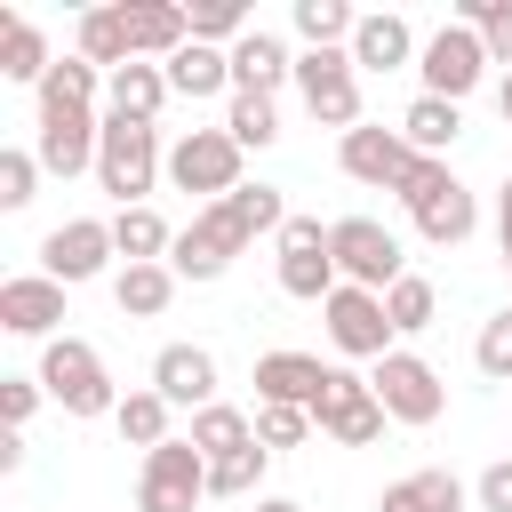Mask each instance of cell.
<instances>
[{
    "instance_id": "obj_16",
    "label": "cell",
    "mask_w": 512,
    "mask_h": 512,
    "mask_svg": "<svg viewBox=\"0 0 512 512\" xmlns=\"http://www.w3.org/2000/svg\"><path fill=\"white\" fill-rule=\"evenodd\" d=\"M152 392L168 400V408H216V352L208 344H160L152 352Z\"/></svg>"
},
{
    "instance_id": "obj_10",
    "label": "cell",
    "mask_w": 512,
    "mask_h": 512,
    "mask_svg": "<svg viewBox=\"0 0 512 512\" xmlns=\"http://www.w3.org/2000/svg\"><path fill=\"white\" fill-rule=\"evenodd\" d=\"M96 144H104L96 104H48V96H40V136H32V152H40L48 176H80V168H96Z\"/></svg>"
},
{
    "instance_id": "obj_23",
    "label": "cell",
    "mask_w": 512,
    "mask_h": 512,
    "mask_svg": "<svg viewBox=\"0 0 512 512\" xmlns=\"http://www.w3.org/2000/svg\"><path fill=\"white\" fill-rule=\"evenodd\" d=\"M400 136H408V152L448 160V144L464 136V104H448V96H416V104L400 112Z\"/></svg>"
},
{
    "instance_id": "obj_33",
    "label": "cell",
    "mask_w": 512,
    "mask_h": 512,
    "mask_svg": "<svg viewBox=\"0 0 512 512\" xmlns=\"http://www.w3.org/2000/svg\"><path fill=\"white\" fill-rule=\"evenodd\" d=\"M296 32H304V48H352L360 16L344 0H296Z\"/></svg>"
},
{
    "instance_id": "obj_40",
    "label": "cell",
    "mask_w": 512,
    "mask_h": 512,
    "mask_svg": "<svg viewBox=\"0 0 512 512\" xmlns=\"http://www.w3.org/2000/svg\"><path fill=\"white\" fill-rule=\"evenodd\" d=\"M472 360H480V376H488V384H512V304L480 320V344H472Z\"/></svg>"
},
{
    "instance_id": "obj_35",
    "label": "cell",
    "mask_w": 512,
    "mask_h": 512,
    "mask_svg": "<svg viewBox=\"0 0 512 512\" xmlns=\"http://www.w3.org/2000/svg\"><path fill=\"white\" fill-rule=\"evenodd\" d=\"M224 128H232V144H240V152H264V144L280 136V112H272V96H248V88H232V112H224Z\"/></svg>"
},
{
    "instance_id": "obj_47",
    "label": "cell",
    "mask_w": 512,
    "mask_h": 512,
    "mask_svg": "<svg viewBox=\"0 0 512 512\" xmlns=\"http://www.w3.org/2000/svg\"><path fill=\"white\" fill-rule=\"evenodd\" d=\"M496 248H504V272H512V176H504V192H496Z\"/></svg>"
},
{
    "instance_id": "obj_42",
    "label": "cell",
    "mask_w": 512,
    "mask_h": 512,
    "mask_svg": "<svg viewBox=\"0 0 512 512\" xmlns=\"http://www.w3.org/2000/svg\"><path fill=\"white\" fill-rule=\"evenodd\" d=\"M256 440H264V448H296V440H312V408L256 400Z\"/></svg>"
},
{
    "instance_id": "obj_19",
    "label": "cell",
    "mask_w": 512,
    "mask_h": 512,
    "mask_svg": "<svg viewBox=\"0 0 512 512\" xmlns=\"http://www.w3.org/2000/svg\"><path fill=\"white\" fill-rule=\"evenodd\" d=\"M128 8V48H136V64H168L184 40H192V8H176V0H120Z\"/></svg>"
},
{
    "instance_id": "obj_31",
    "label": "cell",
    "mask_w": 512,
    "mask_h": 512,
    "mask_svg": "<svg viewBox=\"0 0 512 512\" xmlns=\"http://www.w3.org/2000/svg\"><path fill=\"white\" fill-rule=\"evenodd\" d=\"M168 296H176V272H168V264H120V280H112V304H120L128 320H160Z\"/></svg>"
},
{
    "instance_id": "obj_49",
    "label": "cell",
    "mask_w": 512,
    "mask_h": 512,
    "mask_svg": "<svg viewBox=\"0 0 512 512\" xmlns=\"http://www.w3.org/2000/svg\"><path fill=\"white\" fill-rule=\"evenodd\" d=\"M256 512H304V504H288V496H264V504H256Z\"/></svg>"
},
{
    "instance_id": "obj_15",
    "label": "cell",
    "mask_w": 512,
    "mask_h": 512,
    "mask_svg": "<svg viewBox=\"0 0 512 512\" xmlns=\"http://www.w3.org/2000/svg\"><path fill=\"white\" fill-rule=\"evenodd\" d=\"M336 160H344V176H352V184H368V192H400V176L416 168L408 136H400V128H368V120L336 144Z\"/></svg>"
},
{
    "instance_id": "obj_8",
    "label": "cell",
    "mask_w": 512,
    "mask_h": 512,
    "mask_svg": "<svg viewBox=\"0 0 512 512\" xmlns=\"http://www.w3.org/2000/svg\"><path fill=\"white\" fill-rule=\"evenodd\" d=\"M368 384H376V400H384V416H392V424H440V408H448L440 368H432V360H416V352H384Z\"/></svg>"
},
{
    "instance_id": "obj_11",
    "label": "cell",
    "mask_w": 512,
    "mask_h": 512,
    "mask_svg": "<svg viewBox=\"0 0 512 512\" xmlns=\"http://www.w3.org/2000/svg\"><path fill=\"white\" fill-rule=\"evenodd\" d=\"M416 72H424V96L464 104V96L480 88V72H488V48H480V32H472V24H440V32L424 40Z\"/></svg>"
},
{
    "instance_id": "obj_29",
    "label": "cell",
    "mask_w": 512,
    "mask_h": 512,
    "mask_svg": "<svg viewBox=\"0 0 512 512\" xmlns=\"http://www.w3.org/2000/svg\"><path fill=\"white\" fill-rule=\"evenodd\" d=\"M80 56H88L96 72H120V64H136V48H128V8H120V0L80 16Z\"/></svg>"
},
{
    "instance_id": "obj_14",
    "label": "cell",
    "mask_w": 512,
    "mask_h": 512,
    "mask_svg": "<svg viewBox=\"0 0 512 512\" xmlns=\"http://www.w3.org/2000/svg\"><path fill=\"white\" fill-rule=\"evenodd\" d=\"M312 424H320L336 448H376L392 416H384V400H376V384H368V376H344V368H336V384H328V400H320V416H312Z\"/></svg>"
},
{
    "instance_id": "obj_39",
    "label": "cell",
    "mask_w": 512,
    "mask_h": 512,
    "mask_svg": "<svg viewBox=\"0 0 512 512\" xmlns=\"http://www.w3.org/2000/svg\"><path fill=\"white\" fill-rule=\"evenodd\" d=\"M104 80H112V72H96L88 56H64V64L40 80V96H48V104H96V88H104Z\"/></svg>"
},
{
    "instance_id": "obj_26",
    "label": "cell",
    "mask_w": 512,
    "mask_h": 512,
    "mask_svg": "<svg viewBox=\"0 0 512 512\" xmlns=\"http://www.w3.org/2000/svg\"><path fill=\"white\" fill-rule=\"evenodd\" d=\"M280 80H296V56H288L272 32H248V40L232 48V88H248V96H272Z\"/></svg>"
},
{
    "instance_id": "obj_21",
    "label": "cell",
    "mask_w": 512,
    "mask_h": 512,
    "mask_svg": "<svg viewBox=\"0 0 512 512\" xmlns=\"http://www.w3.org/2000/svg\"><path fill=\"white\" fill-rule=\"evenodd\" d=\"M408 56H424L416 32H408V16H392V8L360 16V32H352V64H360V72H400Z\"/></svg>"
},
{
    "instance_id": "obj_6",
    "label": "cell",
    "mask_w": 512,
    "mask_h": 512,
    "mask_svg": "<svg viewBox=\"0 0 512 512\" xmlns=\"http://www.w3.org/2000/svg\"><path fill=\"white\" fill-rule=\"evenodd\" d=\"M328 248H336V272L352 280V288H392V280H408V256H400V240L376 224V216H336L328 224Z\"/></svg>"
},
{
    "instance_id": "obj_7",
    "label": "cell",
    "mask_w": 512,
    "mask_h": 512,
    "mask_svg": "<svg viewBox=\"0 0 512 512\" xmlns=\"http://www.w3.org/2000/svg\"><path fill=\"white\" fill-rule=\"evenodd\" d=\"M240 248H248V224H240V216L216 200V208H200V216L176 232V248H168V272H176V280H224Z\"/></svg>"
},
{
    "instance_id": "obj_12",
    "label": "cell",
    "mask_w": 512,
    "mask_h": 512,
    "mask_svg": "<svg viewBox=\"0 0 512 512\" xmlns=\"http://www.w3.org/2000/svg\"><path fill=\"white\" fill-rule=\"evenodd\" d=\"M112 256H120V248H112V216H72V224H56V232L40 240V272H48L56 288L96 280Z\"/></svg>"
},
{
    "instance_id": "obj_24",
    "label": "cell",
    "mask_w": 512,
    "mask_h": 512,
    "mask_svg": "<svg viewBox=\"0 0 512 512\" xmlns=\"http://www.w3.org/2000/svg\"><path fill=\"white\" fill-rule=\"evenodd\" d=\"M408 216H416V232H424L432 248H464V240H472V224H480V208H472V192H464L456 176H448L424 208H408Z\"/></svg>"
},
{
    "instance_id": "obj_37",
    "label": "cell",
    "mask_w": 512,
    "mask_h": 512,
    "mask_svg": "<svg viewBox=\"0 0 512 512\" xmlns=\"http://www.w3.org/2000/svg\"><path fill=\"white\" fill-rule=\"evenodd\" d=\"M256 24H248V8L240 0H200L192 8V40H208V48H240Z\"/></svg>"
},
{
    "instance_id": "obj_38",
    "label": "cell",
    "mask_w": 512,
    "mask_h": 512,
    "mask_svg": "<svg viewBox=\"0 0 512 512\" xmlns=\"http://www.w3.org/2000/svg\"><path fill=\"white\" fill-rule=\"evenodd\" d=\"M224 208L248 224V240H256V232H272V240H280V224H288V200H280V184H240Z\"/></svg>"
},
{
    "instance_id": "obj_3",
    "label": "cell",
    "mask_w": 512,
    "mask_h": 512,
    "mask_svg": "<svg viewBox=\"0 0 512 512\" xmlns=\"http://www.w3.org/2000/svg\"><path fill=\"white\" fill-rule=\"evenodd\" d=\"M168 184L176 192H200V208L232 200L240 192V144H232V128H184L168 144Z\"/></svg>"
},
{
    "instance_id": "obj_28",
    "label": "cell",
    "mask_w": 512,
    "mask_h": 512,
    "mask_svg": "<svg viewBox=\"0 0 512 512\" xmlns=\"http://www.w3.org/2000/svg\"><path fill=\"white\" fill-rule=\"evenodd\" d=\"M208 464H224V456H240V448H256V416H240L232 400H216V408H200L192 416V432H184Z\"/></svg>"
},
{
    "instance_id": "obj_18",
    "label": "cell",
    "mask_w": 512,
    "mask_h": 512,
    "mask_svg": "<svg viewBox=\"0 0 512 512\" xmlns=\"http://www.w3.org/2000/svg\"><path fill=\"white\" fill-rule=\"evenodd\" d=\"M56 320H64V288H56L48 272L0 280V328H8V336H48V344H56Z\"/></svg>"
},
{
    "instance_id": "obj_32",
    "label": "cell",
    "mask_w": 512,
    "mask_h": 512,
    "mask_svg": "<svg viewBox=\"0 0 512 512\" xmlns=\"http://www.w3.org/2000/svg\"><path fill=\"white\" fill-rule=\"evenodd\" d=\"M168 416H176V408H168V400H160L152 384H144V392H120V408H112V424H120V440H128V448H144V456L176 440V432H168Z\"/></svg>"
},
{
    "instance_id": "obj_9",
    "label": "cell",
    "mask_w": 512,
    "mask_h": 512,
    "mask_svg": "<svg viewBox=\"0 0 512 512\" xmlns=\"http://www.w3.org/2000/svg\"><path fill=\"white\" fill-rule=\"evenodd\" d=\"M200 496H208V456H200L192 440H168V448L144 456V472H136V512H192Z\"/></svg>"
},
{
    "instance_id": "obj_2",
    "label": "cell",
    "mask_w": 512,
    "mask_h": 512,
    "mask_svg": "<svg viewBox=\"0 0 512 512\" xmlns=\"http://www.w3.org/2000/svg\"><path fill=\"white\" fill-rule=\"evenodd\" d=\"M168 168L160 152V128H136V120H104V144H96V184L120 200V208H144L152 176Z\"/></svg>"
},
{
    "instance_id": "obj_22",
    "label": "cell",
    "mask_w": 512,
    "mask_h": 512,
    "mask_svg": "<svg viewBox=\"0 0 512 512\" xmlns=\"http://www.w3.org/2000/svg\"><path fill=\"white\" fill-rule=\"evenodd\" d=\"M168 88L176 96H224L232 88V48H208V40H184L176 56H168Z\"/></svg>"
},
{
    "instance_id": "obj_1",
    "label": "cell",
    "mask_w": 512,
    "mask_h": 512,
    "mask_svg": "<svg viewBox=\"0 0 512 512\" xmlns=\"http://www.w3.org/2000/svg\"><path fill=\"white\" fill-rule=\"evenodd\" d=\"M40 392H48L64 416H112V408H120L96 344H80V336H56V344L40 352Z\"/></svg>"
},
{
    "instance_id": "obj_36",
    "label": "cell",
    "mask_w": 512,
    "mask_h": 512,
    "mask_svg": "<svg viewBox=\"0 0 512 512\" xmlns=\"http://www.w3.org/2000/svg\"><path fill=\"white\" fill-rule=\"evenodd\" d=\"M456 24H472V32H480L488 64H512V0H464V8H456Z\"/></svg>"
},
{
    "instance_id": "obj_46",
    "label": "cell",
    "mask_w": 512,
    "mask_h": 512,
    "mask_svg": "<svg viewBox=\"0 0 512 512\" xmlns=\"http://www.w3.org/2000/svg\"><path fill=\"white\" fill-rule=\"evenodd\" d=\"M472 496H480V512H512V456H496V464L472 480Z\"/></svg>"
},
{
    "instance_id": "obj_13",
    "label": "cell",
    "mask_w": 512,
    "mask_h": 512,
    "mask_svg": "<svg viewBox=\"0 0 512 512\" xmlns=\"http://www.w3.org/2000/svg\"><path fill=\"white\" fill-rule=\"evenodd\" d=\"M328 344H336L344 360H384V352H400V344H392V312H384V296L344 280V288L328 296Z\"/></svg>"
},
{
    "instance_id": "obj_30",
    "label": "cell",
    "mask_w": 512,
    "mask_h": 512,
    "mask_svg": "<svg viewBox=\"0 0 512 512\" xmlns=\"http://www.w3.org/2000/svg\"><path fill=\"white\" fill-rule=\"evenodd\" d=\"M56 72V56H48V40H40V24H24V16H0V80H48Z\"/></svg>"
},
{
    "instance_id": "obj_25",
    "label": "cell",
    "mask_w": 512,
    "mask_h": 512,
    "mask_svg": "<svg viewBox=\"0 0 512 512\" xmlns=\"http://www.w3.org/2000/svg\"><path fill=\"white\" fill-rule=\"evenodd\" d=\"M376 512H464V480L440 472V464H424V472L392 480V488L376 496Z\"/></svg>"
},
{
    "instance_id": "obj_4",
    "label": "cell",
    "mask_w": 512,
    "mask_h": 512,
    "mask_svg": "<svg viewBox=\"0 0 512 512\" xmlns=\"http://www.w3.org/2000/svg\"><path fill=\"white\" fill-rule=\"evenodd\" d=\"M296 88H304V112L320 120V128H360V64H352V48H304L296 56Z\"/></svg>"
},
{
    "instance_id": "obj_48",
    "label": "cell",
    "mask_w": 512,
    "mask_h": 512,
    "mask_svg": "<svg viewBox=\"0 0 512 512\" xmlns=\"http://www.w3.org/2000/svg\"><path fill=\"white\" fill-rule=\"evenodd\" d=\"M0 472H24V432H0Z\"/></svg>"
},
{
    "instance_id": "obj_44",
    "label": "cell",
    "mask_w": 512,
    "mask_h": 512,
    "mask_svg": "<svg viewBox=\"0 0 512 512\" xmlns=\"http://www.w3.org/2000/svg\"><path fill=\"white\" fill-rule=\"evenodd\" d=\"M40 400H48V392H40V376H0V424H8V432H24Z\"/></svg>"
},
{
    "instance_id": "obj_34",
    "label": "cell",
    "mask_w": 512,
    "mask_h": 512,
    "mask_svg": "<svg viewBox=\"0 0 512 512\" xmlns=\"http://www.w3.org/2000/svg\"><path fill=\"white\" fill-rule=\"evenodd\" d=\"M384 312H392V336H424L432 320H440V296H432V280H392L384 288Z\"/></svg>"
},
{
    "instance_id": "obj_17",
    "label": "cell",
    "mask_w": 512,
    "mask_h": 512,
    "mask_svg": "<svg viewBox=\"0 0 512 512\" xmlns=\"http://www.w3.org/2000/svg\"><path fill=\"white\" fill-rule=\"evenodd\" d=\"M328 384H336V368H320L312 352H264L256 360V400H280V408H312L320 416Z\"/></svg>"
},
{
    "instance_id": "obj_45",
    "label": "cell",
    "mask_w": 512,
    "mask_h": 512,
    "mask_svg": "<svg viewBox=\"0 0 512 512\" xmlns=\"http://www.w3.org/2000/svg\"><path fill=\"white\" fill-rule=\"evenodd\" d=\"M440 184H448V160H424V152H416V168L400 176V192H392V200H400V208H424Z\"/></svg>"
},
{
    "instance_id": "obj_27",
    "label": "cell",
    "mask_w": 512,
    "mask_h": 512,
    "mask_svg": "<svg viewBox=\"0 0 512 512\" xmlns=\"http://www.w3.org/2000/svg\"><path fill=\"white\" fill-rule=\"evenodd\" d=\"M112 248H120L128 264H168L176 232H168L160 208H112Z\"/></svg>"
},
{
    "instance_id": "obj_43",
    "label": "cell",
    "mask_w": 512,
    "mask_h": 512,
    "mask_svg": "<svg viewBox=\"0 0 512 512\" xmlns=\"http://www.w3.org/2000/svg\"><path fill=\"white\" fill-rule=\"evenodd\" d=\"M32 184H40V152H0V208H24L32 200Z\"/></svg>"
},
{
    "instance_id": "obj_41",
    "label": "cell",
    "mask_w": 512,
    "mask_h": 512,
    "mask_svg": "<svg viewBox=\"0 0 512 512\" xmlns=\"http://www.w3.org/2000/svg\"><path fill=\"white\" fill-rule=\"evenodd\" d=\"M264 464H272V448L256 440V448H240V456H224V464H208V496H248L256 480H264Z\"/></svg>"
},
{
    "instance_id": "obj_20",
    "label": "cell",
    "mask_w": 512,
    "mask_h": 512,
    "mask_svg": "<svg viewBox=\"0 0 512 512\" xmlns=\"http://www.w3.org/2000/svg\"><path fill=\"white\" fill-rule=\"evenodd\" d=\"M168 96H176V88H168V64H120V72L104 80V120H136V128H152Z\"/></svg>"
},
{
    "instance_id": "obj_5",
    "label": "cell",
    "mask_w": 512,
    "mask_h": 512,
    "mask_svg": "<svg viewBox=\"0 0 512 512\" xmlns=\"http://www.w3.org/2000/svg\"><path fill=\"white\" fill-rule=\"evenodd\" d=\"M336 288H344V272H336V248H328V224L320 216H288L280 224V296L328 304Z\"/></svg>"
}]
</instances>
